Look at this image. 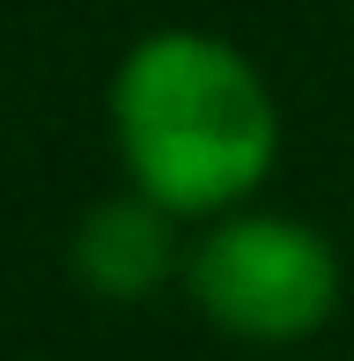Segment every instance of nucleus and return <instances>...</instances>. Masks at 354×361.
Here are the masks:
<instances>
[{
	"instance_id": "1",
	"label": "nucleus",
	"mask_w": 354,
	"mask_h": 361,
	"mask_svg": "<svg viewBox=\"0 0 354 361\" xmlns=\"http://www.w3.org/2000/svg\"><path fill=\"white\" fill-rule=\"evenodd\" d=\"M111 126L118 155L133 170V192H148L170 214H221L281 155V111L266 81L236 44L207 30H155L118 59L111 81Z\"/></svg>"
},
{
	"instance_id": "2",
	"label": "nucleus",
	"mask_w": 354,
	"mask_h": 361,
	"mask_svg": "<svg viewBox=\"0 0 354 361\" xmlns=\"http://www.w3.org/2000/svg\"><path fill=\"white\" fill-rule=\"evenodd\" d=\"M192 302L236 339H310L340 302V258L317 228L288 221V214H236L221 228H207L200 251L185 266Z\"/></svg>"
},
{
	"instance_id": "3",
	"label": "nucleus",
	"mask_w": 354,
	"mask_h": 361,
	"mask_svg": "<svg viewBox=\"0 0 354 361\" xmlns=\"http://www.w3.org/2000/svg\"><path fill=\"white\" fill-rule=\"evenodd\" d=\"M177 243H170V207H155L148 192L133 200H104L89 207L74 228V281L104 302H140L170 281Z\"/></svg>"
}]
</instances>
